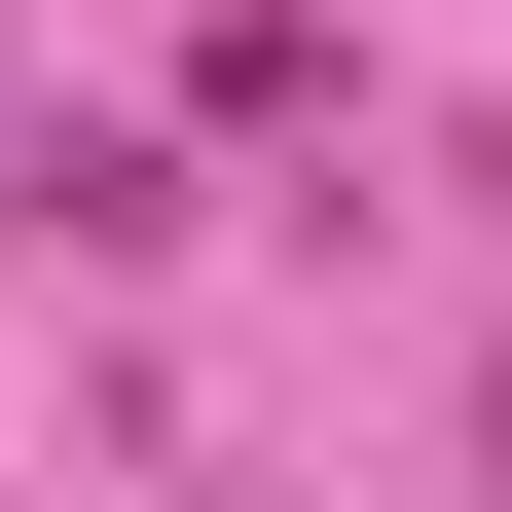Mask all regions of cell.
I'll return each instance as SVG.
<instances>
[{"instance_id": "cell-2", "label": "cell", "mask_w": 512, "mask_h": 512, "mask_svg": "<svg viewBox=\"0 0 512 512\" xmlns=\"http://www.w3.org/2000/svg\"><path fill=\"white\" fill-rule=\"evenodd\" d=\"M0 220H37V183H0Z\"/></svg>"}, {"instance_id": "cell-1", "label": "cell", "mask_w": 512, "mask_h": 512, "mask_svg": "<svg viewBox=\"0 0 512 512\" xmlns=\"http://www.w3.org/2000/svg\"><path fill=\"white\" fill-rule=\"evenodd\" d=\"M476 476H512V366H476Z\"/></svg>"}]
</instances>
